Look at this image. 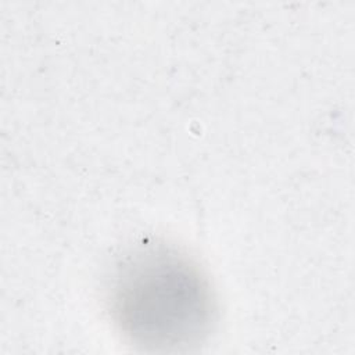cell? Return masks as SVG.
Listing matches in <instances>:
<instances>
[{
    "label": "cell",
    "mask_w": 355,
    "mask_h": 355,
    "mask_svg": "<svg viewBox=\"0 0 355 355\" xmlns=\"http://www.w3.org/2000/svg\"><path fill=\"white\" fill-rule=\"evenodd\" d=\"M107 304L123 337L153 351L198 344L216 315L214 291L200 265L159 241L139 244L116 262Z\"/></svg>",
    "instance_id": "1"
}]
</instances>
